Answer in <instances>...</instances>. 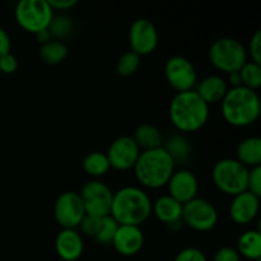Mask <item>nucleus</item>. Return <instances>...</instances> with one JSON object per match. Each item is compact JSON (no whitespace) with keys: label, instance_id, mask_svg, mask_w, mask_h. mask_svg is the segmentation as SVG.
<instances>
[{"label":"nucleus","instance_id":"f3484780","mask_svg":"<svg viewBox=\"0 0 261 261\" xmlns=\"http://www.w3.org/2000/svg\"><path fill=\"white\" fill-rule=\"evenodd\" d=\"M55 250L61 260L76 261L84 250L82 234L76 229H61L56 236Z\"/></svg>","mask_w":261,"mask_h":261},{"label":"nucleus","instance_id":"ddd939ff","mask_svg":"<svg viewBox=\"0 0 261 261\" xmlns=\"http://www.w3.org/2000/svg\"><path fill=\"white\" fill-rule=\"evenodd\" d=\"M140 152L142 150L139 149L133 137L124 135L115 139L110 144L106 155L110 167L117 171H129L134 168Z\"/></svg>","mask_w":261,"mask_h":261},{"label":"nucleus","instance_id":"9b49d317","mask_svg":"<svg viewBox=\"0 0 261 261\" xmlns=\"http://www.w3.org/2000/svg\"><path fill=\"white\" fill-rule=\"evenodd\" d=\"M86 216L79 193L64 191L58 196L54 205V217L61 229H76Z\"/></svg>","mask_w":261,"mask_h":261},{"label":"nucleus","instance_id":"a878e982","mask_svg":"<svg viewBox=\"0 0 261 261\" xmlns=\"http://www.w3.org/2000/svg\"><path fill=\"white\" fill-rule=\"evenodd\" d=\"M240 75H241L242 87L257 91L261 87V65L254 63V61H247L241 69H240Z\"/></svg>","mask_w":261,"mask_h":261},{"label":"nucleus","instance_id":"4be33fe9","mask_svg":"<svg viewBox=\"0 0 261 261\" xmlns=\"http://www.w3.org/2000/svg\"><path fill=\"white\" fill-rule=\"evenodd\" d=\"M133 139L138 144L139 149L142 150H152L157 148L163 147V135L157 126L152 124H142L135 129Z\"/></svg>","mask_w":261,"mask_h":261},{"label":"nucleus","instance_id":"4c0bfd02","mask_svg":"<svg viewBox=\"0 0 261 261\" xmlns=\"http://www.w3.org/2000/svg\"><path fill=\"white\" fill-rule=\"evenodd\" d=\"M227 84L231 86V88H236V87H241V75H240V71H233V73L228 74V82Z\"/></svg>","mask_w":261,"mask_h":261},{"label":"nucleus","instance_id":"2f4dec72","mask_svg":"<svg viewBox=\"0 0 261 261\" xmlns=\"http://www.w3.org/2000/svg\"><path fill=\"white\" fill-rule=\"evenodd\" d=\"M173 261H208L205 254L196 247H185L175 256Z\"/></svg>","mask_w":261,"mask_h":261},{"label":"nucleus","instance_id":"f8f14e48","mask_svg":"<svg viewBox=\"0 0 261 261\" xmlns=\"http://www.w3.org/2000/svg\"><path fill=\"white\" fill-rule=\"evenodd\" d=\"M129 45L138 56L152 54L158 46V32L153 22L147 18H138L129 30Z\"/></svg>","mask_w":261,"mask_h":261},{"label":"nucleus","instance_id":"7ed1b4c3","mask_svg":"<svg viewBox=\"0 0 261 261\" xmlns=\"http://www.w3.org/2000/svg\"><path fill=\"white\" fill-rule=\"evenodd\" d=\"M221 110L227 124L234 127H247L259 119L260 97L256 91L246 87L228 88L221 102Z\"/></svg>","mask_w":261,"mask_h":261},{"label":"nucleus","instance_id":"9d476101","mask_svg":"<svg viewBox=\"0 0 261 261\" xmlns=\"http://www.w3.org/2000/svg\"><path fill=\"white\" fill-rule=\"evenodd\" d=\"M165 76L167 83L177 93L193 91L198 83L195 66L185 56L175 55L167 59L165 64Z\"/></svg>","mask_w":261,"mask_h":261},{"label":"nucleus","instance_id":"423d86ee","mask_svg":"<svg viewBox=\"0 0 261 261\" xmlns=\"http://www.w3.org/2000/svg\"><path fill=\"white\" fill-rule=\"evenodd\" d=\"M249 168L236 158H223L214 165L212 171L213 184L221 193L236 196L247 190Z\"/></svg>","mask_w":261,"mask_h":261},{"label":"nucleus","instance_id":"6ab92c4d","mask_svg":"<svg viewBox=\"0 0 261 261\" xmlns=\"http://www.w3.org/2000/svg\"><path fill=\"white\" fill-rule=\"evenodd\" d=\"M152 214L167 227L182 223V204L176 201L170 195L160 196L152 203Z\"/></svg>","mask_w":261,"mask_h":261},{"label":"nucleus","instance_id":"a211bd4d","mask_svg":"<svg viewBox=\"0 0 261 261\" xmlns=\"http://www.w3.org/2000/svg\"><path fill=\"white\" fill-rule=\"evenodd\" d=\"M194 91L208 106H211V105L221 103L228 91V84L222 76L208 75L196 83Z\"/></svg>","mask_w":261,"mask_h":261},{"label":"nucleus","instance_id":"dca6fc26","mask_svg":"<svg viewBox=\"0 0 261 261\" xmlns=\"http://www.w3.org/2000/svg\"><path fill=\"white\" fill-rule=\"evenodd\" d=\"M111 245L114 246L115 251L122 256H134L143 249L144 234L140 227L119 224Z\"/></svg>","mask_w":261,"mask_h":261},{"label":"nucleus","instance_id":"1a4fd4ad","mask_svg":"<svg viewBox=\"0 0 261 261\" xmlns=\"http://www.w3.org/2000/svg\"><path fill=\"white\" fill-rule=\"evenodd\" d=\"M79 195L83 201L87 216L99 217V218L110 216L114 193L109 185L99 180H91L84 184Z\"/></svg>","mask_w":261,"mask_h":261},{"label":"nucleus","instance_id":"b1692460","mask_svg":"<svg viewBox=\"0 0 261 261\" xmlns=\"http://www.w3.org/2000/svg\"><path fill=\"white\" fill-rule=\"evenodd\" d=\"M83 166L84 172L88 176L93 177V180H98L99 177L106 175L110 171V163L107 160L106 153L103 152H91L83 158Z\"/></svg>","mask_w":261,"mask_h":261},{"label":"nucleus","instance_id":"7c9ffc66","mask_svg":"<svg viewBox=\"0 0 261 261\" xmlns=\"http://www.w3.org/2000/svg\"><path fill=\"white\" fill-rule=\"evenodd\" d=\"M247 191L256 196H261V166L250 168L247 177Z\"/></svg>","mask_w":261,"mask_h":261},{"label":"nucleus","instance_id":"f03ea898","mask_svg":"<svg viewBox=\"0 0 261 261\" xmlns=\"http://www.w3.org/2000/svg\"><path fill=\"white\" fill-rule=\"evenodd\" d=\"M170 120L180 133H195L203 129L209 120L211 106L195 91L176 93L170 102Z\"/></svg>","mask_w":261,"mask_h":261},{"label":"nucleus","instance_id":"c9c22d12","mask_svg":"<svg viewBox=\"0 0 261 261\" xmlns=\"http://www.w3.org/2000/svg\"><path fill=\"white\" fill-rule=\"evenodd\" d=\"M12 48V41H10L9 35L4 28L0 27V58L10 53Z\"/></svg>","mask_w":261,"mask_h":261},{"label":"nucleus","instance_id":"393cba45","mask_svg":"<svg viewBox=\"0 0 261 261\" xmlns=\"http://www.w3.org/2000/svg\"><path fill=\"white\" fill-rule=\"evenodd\" d=\"M68 46L63 41L50 40L40 48V58L47 65H59L68 56Z\"/></svg>","mask_w":261,"mask_h":261},{"label":"nucleus","instance_id":"0eeeda50","mask_svg":"<svg viewBox=\"0 0 261 261\" xmlns=\"http://www.w3.org/2000/svg\"><path fill=\"white\" fill-rule=\"evenodd\" d=\"M14 15L20 28L37 35L48 30L54 18V10L47 0H20L15 5Z\"/></svg>","mask_w":261,"mask_h":261},{"label":"nucleus","instance_id":"aec40b11","mask_svg":"<svg viewBox=\"0 0 261 261\" xmlns=\"http://www.w3.org/2000/svg\"><path fill=\"white\" fill-rule=\"evenodd\" d=\"M236 160L250 168L261 166V139L259 137H249L237 145Z\"/></svg>","mask_w":261,"mask_h":261},{"label":"nucleus","instance_id":"5701e85b","mask_svg":"<svg viewBox=\"0 0 261 261\" xmlns=\"http://www.w3.org/2000/svg\"><path fill=\"white\" fill-rule=\"evenodd\" d=\"M163 149L168 153L175 165L185 163L190 158L191 145L182 134H175L163 143Z\"/></svg>","mask_w":261,"mask_h":261},{"label":"nucleus","instance_id":"6e6552de","mask_svg":"<svg viewBox=\"0 0 261 261\" xmlns=\"http://www.w3.org/2000/svg\"><path fill=\"white\" fill-rule=\"evenodd\" d=\"M182 223L193 231L209 232L218 223V212L213 203L195 198L182 205Z\"/></svg>","mask_w":261,"mask_h":261},{"label":"nucleus","instance_id":"4468645a","mask_svg":"<svg viewBox=\"0 0 261 261\" xmlns=\"http://www.w3.org/2000/svg\"><path fill=\"white\" fill-rule=\"evenodd\" d=\"M168 195L180 204H186L198 198L199 182L196 176L191 171L181 168L175 170L167 184Z\"/></svg>","mask_w":261,"mask_h":261},{"label":"nucleus","instance_id":"58836bf2","mask_svg":"<svg viewBox=\"0 0 261 261\" xmlns=\"http://www.w3.org/2000/svg\"><path fill=\"white\" fill-rule=\"evenodd\" d=\"M35 36H36V38H37V40L40 41L41 45H43V43H46V42H48V41H50V40H53V37H51V35H50V32H48V30L42 31V32L37 33V35H35Z\"/></svg>","mask_w":261,"mask_h":261},{"label":"nucleus","instance_id":"412c9836","mask_svg":"<svg viewBox=\"0 0 261 261\" xmlns=\"http://www.w3.org/2000/svg\"><path fill=\"white\" fill-rule=\"evenodd\" d=\"M237 252L240 256L251 261L261 259V232L260 229L245 231L237 240Z\"/></svg>","mask_w":261,"mask_h":261},{"label":"nucleus","instance_id":"c85d7f7f","mask_svg":"<svg viewBox=\"0 0 261 261\" xmlns=\"http://www.w3.org/2000/svg\"><path fill=\"white\" fill-rule=\"evenodd\" d=\"M117 228H119V223L111 216L103 217L99 231L97 236L94 237V240L101 245H111Z\"/></svg>","mask_w":261,"mask_h":261},{"label":"nucleus","instance_id":"473e14b6","mask_svg":"<svg viewBox=\"0 0 261 261\" xmlns=\"http://www.w3.org/2000/svg\"><path fill=\"white\" fill-rule=\"evenodd\" d=\"M247 55H250L251 61L260 64L261 65V31L257 30L254 35L250 38L249 50H247Z\"/></svg>","mask_w":261,"mask_h":261},{"label":"nucleus","instance_id":"2eb2a0df","mask_svg":"<svg viewBox=\"0 0 261 261\" xmlns=\"http://www.w3.org/2000/svg\"><path fill=\"white\" fill-rule=\"evenodd\" d=\"M260 198L250 191H244L233 196L229 205V217L237 226H246L252 223L259 216Z\"/></svg>","mask_w":261,"mask_h":261},{"label":"nucleus","instance_id":"c756f323","mask_svg":"<svg viewBox=\"0 0 261 261\" xmlns=\"http://www.w3.org/2000/svg\"><path fill=\"white\" fill-rule=\"evenodd\" d=\"M101 223L102 218H99V217L86 216L83 218V221L81 222V224H79V228H81L82 233L94 239V237L97 236V233H98Z\"/></svg>","mask_w":261,"mask_h":261},{"label":"nucleus","instance_id":"bb28decb","mask_svg":"<svg viewBox=\"0 0 261 261\" xmlns=\"http://www.w3.org/2000/svg\"><path fill=\"white\" fill-rule=\"evenodd\" d=\"M74 30V23L66 15H58L54 17L48 25V32H50L53 40L63 41L64 38L69 37Z\"/></svg>","mask_w":261,"mask_h":261},{"label":"nucleus","instance_id":"20e7f679","mask_svg":"<svg viewBox=\"0 0 261 261\" xmlns=\"http://www.w3.org/2000/svg\"><path fill=\"white\" fill-rule=\"evenodd\" d=\"M175 167L172 158L161 147L140 152L133 171L137 181L143 188L155 190L167 186L171 176L175 172Z\"/></svg>","mask_w":261,"mask_h":261},{"label":"nucleus","instance_id":"cd10ccee","mask_svg":"<svg viewBox=\"0 0 261 261\" xmlns=\"http://www.w3.org/2000/svg\"><path fill=\"white\" fill-rule=\"evenodd\" d=\"M140 66V56L133 51H126L119 58L116 63V71L121 76H132Z\"/></svg>","mask_w":261,"mask_h":261},{"label":"nucleus","instance_id":"39448f33","mask_svg":"<svg viewBox=\"0 0 261 261\" xmlns=\"http://www.w3.org/2000/svg\"><path fill=\"white\" fill-rule=\"evenodd\" d=\"M208 58L212 65L222 73L240 71L247 63V50L239 40L232 37L218 38L211 45Z\"/></svg>","mask_w":261,"mask_h":261},{"label":"nucleus","instance_id":"f257e3e1","mask_svg":"<svg viewBox=\"0 0 261 261\" xmlns=\"http://www.w3.org/2000/svg\"><path fill=\"white\" fill-rule=\"evenodd\" d=\"M152 214L149 195L138 186H125L114 193L110 216L120 226H137L144 223Z\"/></svg>","mask_w":261,"mask_h":261},{"label":"nucleus","instance_id":"72a5a7b5","mask_svg":"<svg viewBox=\"0 0 261 261\" xmlns=\"http://www.w3.org/2000/svg\"><path fill=\"white\" fill-rule=\"evenodd\" d=\"M242 257L237 252L236 249L229 246L221 247L218 251L214 254L213 261H241Z\"/></svg>","mask_w":261,"mask_h":261},{"label":"nucleus","instance_id":"e433bc0d","mask_svg":"<svg viewBox=\"0 0 261 261\" xmlns=\"http://www.w3.org/2000/svg\"><path fill=\"white\" fill-rule=\"evenodd\" d=\"M53 10H68L78 4V0H47Z\"/></svg>","mask_w":261,"mask_h":261},{"label":"nucleus","instance_id":"f704fd0d","mask_svg":"<svg viewBox=\"0 0 261 261\" xmlns=\"http://www.w3.org/2000/svg\"><path fill=\"white\" fill-rule=\"evenodd\" d=\"M18 69V59L12 53L0 58V71L4 74H13Z\"/></svg>","mask_w":261,"mask_h":261}]
</instances>
